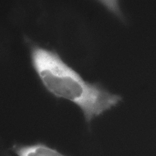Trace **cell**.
<instances>
[{
  "mask_svg": "<svg viewBox=\"0 0 156 156\" xmlns=\"http://www.w3.org/2000/svg\"><path fill=\"white\" fill-rule=\"evenodd\" d=\"M15 153L20 156H61L63 154L56 150L41 144L18 147L14 148Z\"/></svg>",
  "mask_w": 156,
  "mask_h": 156,
  "instance_id": "obj_1",
  "label": "cell"
},
{
  "mask_svg": "<svg viewBox=\"0 0 156 156\" xmlns=\"http://www.w3.org/2000/svg\"><path fill=\"white\" fill-rule=\"evenodd\" d=\"M101 2L106 7L115 15L122 18V13L120 9L118 2L116 0H103Z\"/></svg>",
  "mask_w": 156,
  "mask_h": 156,
  "instance_id": "obj_2",
  "label": "cell"
}]
</instances>
